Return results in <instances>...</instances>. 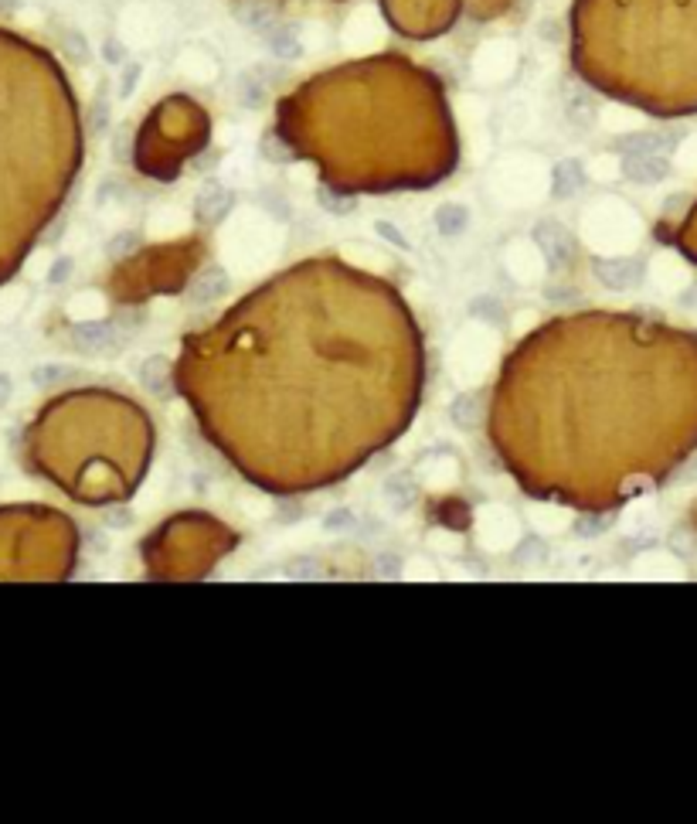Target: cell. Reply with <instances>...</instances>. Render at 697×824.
Segmentation results:
<instances>
[{
  "mask_svg": "<svg viewBox=\"0 0 697 824\" xmlns=\"http://www.w3.org/2000/svg\"><path fill=\"white\" fill-rule=\"evenodd\" d=\"M177 389L242 477L306 494L412 423L422 338L381 279L313 259L184 338Z\"/></svg>",
  "mask_w": 697,
  "mask_h": 824,
  "instance_id": "1",
  "label": "cell"
},
{
  "mask_svg": "<svg viewBox=\"0 0 697 824\" xmlns=\"http://www.w3.org/2000/svg\"><path fill=\"white\" fill-rule=\"evenodd\" d=\"M490 440L531 498L602 511L697 450V334L633 313H575L507 358Z\"/></svg>",
  "mask_w": 697,
  "mask_h": 824,
  "instance_id": "2",
  "label": "cell"
},
{
  "mask_svg": "<svg viewBox=\"0 0 697 824\" xmlns=\"http://www.w3.org/2000/svg\"><path fill=\"white\" fill-rule=\"evenodd\" d=\"M663 167L660 160H633L629 164V174L636 177V181H657V177H663Z\"/></svg>",
  "mask_w": 697,
  "mask_h": 824,
  "instance_id": "3",
  "label": "cell"
},
{
  "mask_svg": "<svg viewBox=\"0 0 697 824\" xmlns=\"http://www.w3.org/2000/svg\"><path fill=\"white\" fill-rule=\"evenodd\" d=\"M7 395H11V382L0 375V406H4V399H7Z\"/></svg>",
  "mask_w": 697,
  "mask_h": 824,
  "instance_id": "4",
  "label": "cell"
}]
</instances>
